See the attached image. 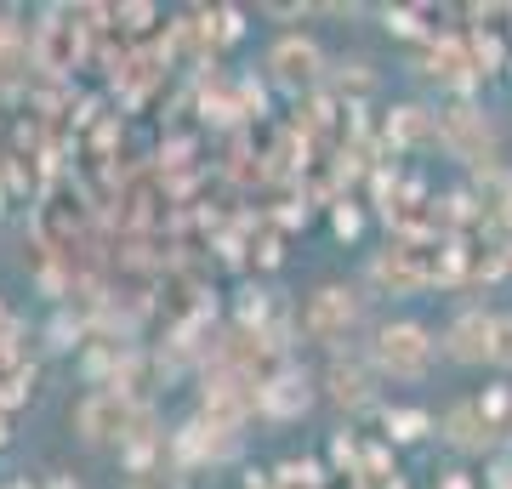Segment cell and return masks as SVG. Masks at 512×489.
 Returning a JSON list of instances; mask_svg holds the SVG:
<instances>
[{"instance_id": "6da1fadb", "label": "cell", "mask_w": 512, "mask_h": 489, "mask_svg": "<svg viewBox=\"0 0 512 489\" xmlns=\"http://www.w3.org/2000/svg\"><path fill=\"white\" fill-rule=\"evenodd\" d=\"M376 370L382 376H399V381H421L427 364H433V342L421 325H382L376 330Z\"/></svg>"}, {"instance_id": "7a4b0ae2", "label": "cell", "mask_w": 512, "mask_h": 489, "mask_svg": "<svg viewBox=\"0 0 512 489\" xmlns=\"http://www.w3.org/2000/svg\"><path fill=\"white\" fill-rule=\"evenodd\" d=\"M80 438L86 444H120V438L137 427V410H131V399L120 393V387H103V393H92V399L80 404Z\"/></svg>"}, {"instance_id": "3957f363", "label": "cell", "mask_w": 512, "mask_h": 489, "mask_svg": "<svg viewBox=\"0 0 512 489\" xmlns=\"http://www.w3.org/2000/svg\"><path fill=\"white\" fill-rule=\"evenodd\" d=\"M353 319H359V302H353V290H342V285H325V290L308 302V330L319 336V342L348 336Z\"/></svg>"}, {"instance_id": "277c9868", "label": "cell", "mask_w": 512, "mask_h": 489, "mask_svg": "<svg viewBox=\"0 0 512 489\" xmlns=\"http://www.w3.org/2000/svg\"><path fill=\"white\" fill-rule=\"evenodd\" d=\"M439 137L450 143V154L456 160H490V148H495V137H490V126H484V114H473V109H450L439 120Z\"/></svg>"}, {"instance_id": "5b68a950", "label": "cell", "mask_w": 512, "mask_h": 489, "mask_svg": "<svg viewBox=\"0 0 512 489\" xmlns=\"http://www.w3.org/2000/svg\"><path fill=\"white\" fill-rule=\"evenodd\" d=\"M370 279H376L382 290H393V296H410V290H421L433 273H427L421 251H410V245H393V251H382L376 262H370Z\"/></svg>"}, {"instance_id": "8992f818", "label": "cell", "mask_w": 512, "mask_h": 489, "mask_svg": "<svg viewBox=\"0 0 512 489\" xmlns=\"http://www.w3.org/2000/svg\"><path fill=\"white\" fill-rule=\"evenodd\" d=\"M256 404L268 410L274 421H296V416H308V404H313V381L302 376V370H285V376H274L262 393H256Z\"/></svg>"}, {"instance_id": "52a82bcc", "label": "cell", "mask_w": 512, "mask_h": 489, "mask_svg": "<svg viewBox=\"0 0 512 489\" xmlns=\"http://www.w3.org/2000/svg\"><path fill=\"white\" fill-rule=\"evenodd\" d=\"M268 69H274L279 86L302 91V86H313V80H319V46H313V40H296V35L279 40L274 57H268Z\"/></svg>"}, {"instance_id": "ba28073f", "label": "cell", "mask_w": 512, "mask_h": 489, "mask_svg": "<svg viewBox=\"0 0 512 489\" xmlns=\"http://www.w3.org/2000/svg\"><path fill=\"white\" fill-rule=\"evenodd\" d=\"M495 347V319L490 313H461L456 325H450V359L461 364H484Z\"/></svg>"}, {"instance_id": "9c48e42d", "label": "cell", "mask_w": 512, "mask_h": 489, "mask_svg": "<svg viewBox=\"0 0 512 489\" xmlns=\"http://www.w3.org/2000/svg\"><path fill=\"white\" fill-rule=\"evenodd\" d=\"M35 57H40V69H52V74L74 69V57H80V29H74V23H63V18H52L35 35Z\"/></svg>"}, {"instance_id": "30bf717a", "label": "cell", "mask_w": 512, "mask_h": 489, "mask_svg": "<svg viewBox=\"0 0 512 489\" xmlns=\"http://www.w3.org/2000/svg\"><path fill=\"white\" fill-rule=\"evenodd\" d=\"M450 438H456L461 450H484V438H490V416H484V404H461L456 416H450Z\"/></svg>"}, {"instance_id": "8fae6325", "label": "cell", "mask_w": 512, "mask_h": 489, "mask_svg": "<svg viewBox=\"0 0 512 489\" xmlns=\"http://www.w3.org/2000/svg\"><path fill=\"white\" fill-rule=\"evenodd\" d=\"M330 381H336V399H342V404H365L370 399L365 370H353V364H336V370H330Z\"/></svg>"}, {"instance_id": "7c38bea8", "label": "cell", "mask_w": 512, "mask_h": 489, "mask_svg": "<svg viewBox=\"0 0 512 489\" xmlns=\"http://www.w3.org/2000/svg\"><path fill=\"white\" fill-rule=\"evenodd\" d=\"M490 364L512 370V313H507V319H495V347H490Z\"/></svg>"}, {"instance_id": "4fadbf2b", "label": "cell", "mask_w": 512, "mask_h": 489, "mask_svg": "<svg viewBox=\"0 0 512 489\" xmlns=\"http://www.w3.org/2000/svg\"><path fill=\"white\" fill-rule=\"evenodd\" d=\"M421 131H427V109H399V137L404 143H416Z\"/></svg>"}, {"instance_id": "5bb4252c", "label": "cell", "mask_w": 512, "mask_h": 489, "mask_svg": "<svg viewBox=\"0 0 512 489\" xmlns=\"http://www.w3.org/2000/svg\"><path fill=\"white\" fill-rule=\"evenodd\" d=\"M393 427H399V438H416L421 427H427V416H421V410H399V416H393Z\"/></svg>"}, {"instance_id": "9a60e30c", "label": "cell", "mask_w": 512, "mask_h": 489, "mask_svg": "<svg viewBox=\"0 0 512 489\" xmlns=\"http://www.w3.org/2000/svg\"><path fill=\"white\" fill-rule=\"evenodd\" d=\"M0 444H6V416H0Z\"/></svg>"}, {"instance_id": "2e32d148", "label": "cell", "mask_w": 512, "mask_h": 489, "mask_svg": "<svg viewBox=\"0 0 512 489\" xmlns=\"http://www.w3.org/2000/svg\"><path fill=\"white\" fill-rule=\"evenodd\" d=\"M507 205H512V188H507Z\"/></svg>"}]
</instances>
